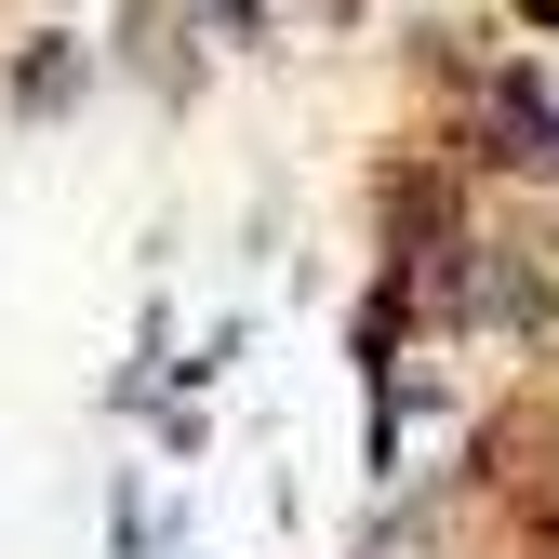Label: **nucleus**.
Listing matches in <instances>:
<instances>
[{
    "label": "nucleus",
    "mask_w": 559,
    "mask_h": 559,
    "mask_svg": "<svg viewBox=\"0 0 559 559\" xmlns=\"http://www.w3.org/2000/svg\"><path fill=\"white\" fill-rule=\"evenodd\" d=\"M533 14H559V0H533Z\"/></svg>",
    "instance_id": "nucleus-1"
}]
</instances>
